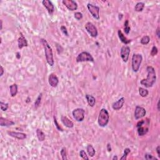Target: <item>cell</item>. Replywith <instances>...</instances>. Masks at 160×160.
<instances>
[{
    "label": "cell",
    "instance_id": "obj_1",
    "mask_svg": "<svg viewBox=\"0 0 160 160\" xmlns=\"http://www.w3.org/2000/svg\"><path fill=\"white\" fill-rule=\"evenodd\" d=\"M146 71L148 73L146 79H144L140 81L141 85L144 86L146 88H151L155 83L156 80V75L154 68L152 66H149L146 68Z\"/></svg>",
    "mask_w": 160,
    "mask_h": 160
},
{
    "label": "cell",
    "instance_id": "obj_2",
    "mask_svg": "<svg viewBox=\"0 0 160 160\" xmlns=\"http://www.w3.org/2000/svg\"><path fill=\"white\" fill-rule=\"evenodd\" d=\"M41 43L43 45L44 49H45V56H46V61L48 64L51 66H53L54 65V59H53V54L52 48H51L50 45L48 44L46 40L45 39H41Z\"/></svg>",
    "mask_w": 160,
    "mask_h": 160
},
{
    "label": "cell",
    "instance_id": "obj_3",
    "mask_svg": "<svg viewBox=\"0 0 160 160\" xmlns=\"http://www.w3.org/2000/svg\"><path fill=\"white\" fill-rule=\"evenodd\" d=\"M110 120V115L107 110L105 108H103L100 110L99 113L98 123L100 127H105L108 124Z\"/></svg>",
    "mask_w": 160,
    "mask_h": 160
},
{
    "label": "cell",
    "instance_id": "obj_4",
    "mask_svg": "<svg viewBox=\"0 0 160 160\" xmlns=\"http://www.w3.org/2000/svg\"><path fill=\"white\" fill-rule=\"evenodd\" d=\"M143 56L140 54H133L131 61L132 70L134 72H138L142 63Z\"/></svg>",
    "mask_w": 160,
    "mask_h": 160
},
{
    "label": "cell",
    "instance_id": "obj_5",
    "mask_svg": "<svg viewBox=\"0 0 160 160\" xmlns=\"http://www.w3.org/2000/svg\"><path fill=\"white\" fill-rule=\"evenodd\" d=\"M76 62L80 63V62H84V61H94V58L92 56L90 53H88L86 51H83L82 53H80L76 57Z\"/></svg>",
    "mask_w": 160,
    "mask_h": 160
},
{
    "label": "cell",
    "instance_id": "obj_6",
    "mask_svg": "<svg viewBox=\"0 0 160 160\" xmlns=\"http://www.w3.org/2000/svg\"><path fill=\"white\" fill-rule=\"evenodd\" d=\"M84 113H85V111L82 108L75 109L72 112L74 119L78 122L83 121L84 120Z\"/></svg>",
    "mask_w": 160,
    "mask_h": 160
},
{
    "label": "cell",
    "instance_id": "obj_7",
    "mask_svg": "<svg viewBox=\"0 0 160 160\" xmlns=\"http://www.w3.org/2000/svg\"><path fill=\"white\" fill-rule=\"evenodd\" d=\"M87 8H88L89 13L93 16V18L98 20L100 19V8L98 6H94V5H93L92 4L90 3H88L87 5Z\"/></svg>",
    "mask_w": 160,
    "mask_h": 160
},
{
    "label": "cell",
    "instance_id": "obj_8",
    "mask_svg": "<svg viewBox=\"0 0 160 160\" xmlns=\"http://www.w3.org/2000/svg\"><path fill=\"white\" fill-rule=\"evenodd\" d=\"M85 29L88 33L93 38H96L98 36V30L95 26L91 22H88L85 24Z\"/></svg>",
    "mask_w": 160,
    "mask_h": 160
},
{
    "label": "cell",
    "instance_id": "obj_9",
    "mask_svg": "<svg viewBox=\"0 0 160 160\" xmlns=\"http://www.w3.org/2000/svg\"><path fill=\"white\" fill-rule=\"evenodd\" d=\"M130 51H131V49H130V48L128 46H124L121 49V58L123 59V61L125 62V63H126L128 61L129 56H130Z\"/></svg>",
    "mask_w": 160,
    "mask_h": 160
},
{
    "label": "cell",
    "instance_id": "obj_10",
    "mask_svg": "<svg viewBox=\"0 0 160 160\" xmlns=\"http://www.w3.org/2000/svg\"><path fill=\"white\" fill-rule=\"evenodd\" d=\"M62 3L70 11H73L77 10L78 4L73 0H63Z\"/></svg>",
    "mask_w": 160,
    "mask_h": 160
},
{
    "label": "cell",
    "instance_id": "obj_11",
    "mask_svg": "<svg viewBox=\"0 0 160 160\" xmlns=\"http://www.w3.org/2000/svg\"><path fill=\"white\" fill-rule=\"evenodd\" d=\"M146 114V110L144 108L139 106H136L135 111V119H139L140 118H143L144 116H145Z\"/></svg>",
    "mask_w": 160,
    "mask_h": 160
},
{
    "label": "cell",
    "instance_id": "obj_12",
    "mask_svg": "<svg viewBox=\"0 0 160 160\" xmlns=\"http://www.w3.org/2000/svg\"><path fill=\"white\" fill-rule=\"evenodd\" d=\"M48 82L51 86L56 88L59 83V80L55 74L51 73L49 75V78H48Z\"/></svg>",
    "mask_w": 160,
    "mask_h": 160
},
{
    "label": "cell",
    "instance_id": "obj_13",
    "mask_svg": "<svg viewBox=\"0 0 160 160\" xmlns=\"http://www.w3.org/2000/svg\"><path fill=\"white\" fill-rule=\"evenodd\" d=\"M42 4L44 7L47 10L49 15H52L54 11V7L51 1L49 0H44L42 1Z\"/></svg>",
    "mask_w": 160,
    "mask_h": 160
},
{
    "label": "cell",
    "instance_id": "obj_14",
    "mask_svg": "<svg viewBox=\"0 0 160 160\" xmlns=\"http://www.w3.org/2000/svg\"><path fill=\"white\" fill-rule=\"evenodd\" d=\"M18 43L19 49H22L23 48L27 47L28 46L27 40H26V38H24V35H23L22 33H20V36H19L18 40Z\"/></svg>",
    "mask_w": 160,
    "mask_h": 160
},
{
    "label": "cell",
    "instance_id": "obj_15",
    "mask_svg": "<svg viewBox=\"0 0 160 160\" xmlns=\"http://www.w3.org/2000/svg\"><path fill=\"white\" fill-rule=\"evenodd\" d=\"M124 102H125V98L124 97L121 98L116 102L113 103L112 105V108L114 110H119L123 106Z\"/></svg>",
    "mask_w": 160,
    "mask_h": 160
},
{
    "label": "cell",
    "instance_id": "obj_16",
    "mask_svg": "<svg viewBox=\"0 0 160 160\" xmlns=\"http://www.w3.org/2000/svg\"><path fill=\"white\" fill-rule=\"evenodd\" d=\"M8 134L10 136L15 138H17L18 140H24L26 138V135L23 133L15 132V131H8Z\"/></svg>",
    "mask_w": 160,
    "mask_h": 160
},
{
    "label": "cell",
    "instance_id": "obj_17",
    "mask_svg": "<svg viewBox=\"0 0 160 160\" xmlns=\"http://www.w3.org/2000/svg\"><path fill=\"white\" fill-rule=\"evenodd\" d=\"M61 121L63 123V124H64L65 126H66L68 128H72L74 126V124L71 120H70L69 118H68L67 117L65 116H62L61 118Z\"/></svg>",
    "mask_w": 160,
    "mask_h": 160
},
{
    "label": "cell",
    "instance_id": "obj_18",
    "mask_svg": "<svg viewBox=\"0 0 160 160\" xmlns=\"http://www.w3.org/2000/svg\"><path fill=\"white\" fill-rule=\"evenodd\" d=\"M15 124V122L3 117L0 118V126H10Z\"/></svg>",
    "mask_w": 160,
    "mask_h": 160
},
{
    "label": "cell",
    "instance_id": "obj_19",
    "mask_svg": "<svg viewBox=\"0 0 160 160\" xmlns=\"http://www.w3.org/2000/svg\"><path fill=\"white\" fill-rule=\"evenodd\" d=\"M118 35L120 41H121L123 43L125 44V45H128V44L130 43L131 41V40H128V39H127L126 37H125V36H124V35H123V33H122L121 30L118 31Z\"/></svg>",
    "mask_w": 160,
    "mask_h": 160
},
{
    "label": "cell",
    "instance_id": "obj_20",
    "mask_svg": "<svg viewBox=\"0 0 160 160\" xmlns=\"http://www.w3.org/2000/svg\"><path fill=\"white\" fill-rule=\"evenodd\" d=\"M85 97L87 100V102L88 103V105L91 106V107H93L96 103L95 98L93 96L91 95V94H86Z\"/></svg>",
    "mask_w": 160,
    "mask_h": 160
},
{
    "label": "cell",
    "instance_id": "obj_21",
    "mask_svg": "<svg viewBox=\"0 0 160 160\" xmlns=\"http://www.w3.org/2000/svg\"><path fill=\"white\" fill-rule=\"evenodd\" d=\"M36 136L40 141H43L45 140V134L41 129L36 130Z\"/></svg>",
    "mask_w": 160,
    "mask_h": 160
},
{
    "label": "cell",
    "instance_id": "obj_22",
    "mask_svg": "<svg viewBox=\"0 0 160 160\" xmlns=\"http://www.w3.org/2000/svg\"><path fill=\"white\" fill-rule=\"evenodd\" d=\"M10 93L12 97H15L18 93V86L16 84H13L10 86Z\"/></svg>",
    "mask_w": 160,
    "mask_h": 160
},
{
    "label": "cell",
    "instance_id": "obj_23",
    "mask_svg": "<svg viewBox=\"0 0 160 160\" xmlns=\"http://www.w3.org/2000/svg\"><path fill=\"white\" fill-rule=\"evenodd\" d=\"M86 150L88 154H89V156H90L91 157H93L95 155V149H94V148H93V146L91 144H88V145L87 146Z\"/></svg>",
    "mask_w": 160,
    "mask_h": 160
},
{
    "label": "cell",
    "instance_id": "obj_24",
    "mask_svg": "<svg viewBox=\"0 0 160 160\" xmlns=\"http://www.w3.org/2000/svg\"><path fill=\"white\" fill-rule=\"evenodd\" d=\"M144 8V3L143 2H138L135 5V10L137 12H141L143 10Z\"/></svg>",
    "mask_w": 160,
    "mask_h": 160
},
{
    "label": "cell",
    "instance_id": "obj_25",
    "mask_svg": "<svg viewBox=\"0 0 160 160\" xmlns=\"http://www.w3.org/2000/svg\"><path fill=\"white\" fill-rule=\"evenodd\" d=\"M137 128H138V133L139 136H143V135H146L148 131V128H144V127L140 126Z\"/></svg>",
    "mask_w": 160,
    "mask_h": 160
},
{
    "label": "cell",
    "instance_id": "obj_26",
    "mask_svg": "<svg viewBox=\"0 0 160 160\" xmlns=\"http://www.w3.org/2000/svg\"><path fill=\"white\" fill-rule=\"evenodd\" d=\"M139 93H140V96H141V97L144 98L146 97V96L148 95L149 92H148V91L147 90V89H144L143 88H139Z\"/></svg>",
    "mask_w": 160,
    "mask_h": 160
},
{
    "label": "cell",
    "instance_id": "obj_27",
    "mask_svg": "<svg viewBox=\"0 0 160 160\" xmlns=\"http://www.w3.org/2000/svg\"><path fill=\"white\" fill-rule=\"evenodd\" d=\"M42 95H43L42 93H40V94H39L38 97L37 98L36 100L35 101V109H37L38 108L39 106H40V103H41V98H42Z\"/></svg>",
    "mask_w": 160,
    "mask_h": 160
},
{
    "label": "cell",
    "instance_id": "obj_28",
    "mask_svg": "<svg viewBox=\"0 0 160 160\" xmlns=\"http://www.w3.org/2000/svg\"><path fill=\"white\" fill-rule=\"evenodd\" d=\"M149 41H150V38L148 36H144L141 39V43L142 45H148L149 43Z\"/></svg>",
    "mask_w": 160,
    "mask_h": 160
},
{
    "label": "cell",
    "instance_id": "obj_29",
    "mask_svg": "<svg viewBox=\"0 0 160 160\" xmlns=\"http://www.w3.org/2000/svg\"><path fill=\"white\" fill-rule=\"evenodd\" d=\"M61 155L62 159L63 160H66L67 158V153H66V148L65 147H63L61 150Z\"/></svg>",
    "mask_w": 160,
    "mask_h": 160
},
{
    "label": "cell",
    "instance_id": "obj_30",
    "mask_svg": "<svg viewBox=\"0 0 160 160\" xmlns=\"http://www.w3.org/2000/svg\"><path fill=\"white\" fill-rule=\"evenodd\" d=\"M131 152V149H130V148H126V149H124V154H123V155L122 156L121 158H120V159L121 160H126L127 159V156L128 155L129 153Z\"/></svg>",
    "mask_w": 160,
    "mask_h": 160
},
{
    "label": "cell",
    "instance_id": "obj_31",
    "mask_svg": "<svg viewBox=\"0 0 160 160\" xmlns=\"http://www.w3.org/2000/svg\"><path fill=\"white\" fill-rule=\"evenodd\" d=\"M130 26H129V21L128 20H126L125 22H124V31L125 32L126 34H129V33L130 31Z\"/></svg>",
    "mask_w": 160,
    "mask_h": 160
},
{
    "label": "cell",
    "instance_id": "obj_32",
    "mask_svg": "<svg viewBox=\"0 0 160 160\" xmlns=\"http://www.w3.org/2000/svg\"><path fill=\"white\" fill-rule=\"evenodd\" d=\"M0 107H1V110L2 111H6L8 109V104L1 101L0 102Z\"/></svg>",
    "mask_w": 160,
    "mask_h": 160
},
{
    "label": "cell",
    "instance_id": "obj_33",
    "mask_svg": "<svg viewBox=\"0 0 160 160\" xmlns=\"http://www.w3.org/2000/svg\"><path fill=\"white\" fill-rule=\"evenodd\" d=\"M144 158L147 160H158V158L153 156L151 154H148V153L145 154V155H144Z\"/></svg>",
    "mask_w": 160,
    "mask_h": 160
},
{
    "label": "cell",
    "instance_id": "obj_34",
    "mask_svg": "<svg viewBox=\"0 0 160 160\" xmlns=\"http://www.w3.org/2000/svg\"><path fill=\"white\" fill-rule=\"evenodd\" d=\"M80 156L82 158H83V159H87V160L89 159V158H88V155H87L86 153V152L84 151V150H81L80 151Z\"/></svg>",
    "mask_w": 160,
    "mask_h": 160
},
{
    "label": "cell",
    "instance_id": "obj_35",
    "mask_svg": "<svg viewBox=\"0 0 160 160\" xmlns=\"http://www.w3.org/2000/svg\"><path fill=\"white\" fill-rule=\"evenodd\" d=\"M158 48L156 47L155 46H154L153 48H152L151 51V53H150L151 55L152 56H154L156 55V54H158Z\"/></svg>",
    "mask_w": 160,
    "mask_h": 160
},
{
    "label": "cell",
    "instance_id": "obj_36",
    "mask_svg": "<svg viewBox=\"0 0 160 160\" xmlns=\"http://www.w3.org/2000/svg\"><path fill=\"white\" fill-rule=\"evenodd\" d=\"M75 18L77 20H80L83 18V14L80 12H76L75 13Z\"/></svg>",
    "mask_w": 160,
    "mask_h": 160
},
{
    "label": "cell",
    "instance_id": "obj_37",
    "mask_svg": "<svg viewBox=\"0 0 160 160\" xmlns=\"http://www.w3.org/2000/svg\"><path fill=\"white\" fill-rule=\"evenodd\" d=\"M54 124H55V126H56V128L58 129V130H59V131H63V128H62L59 125V124H58V122H57L56 118L55 116H54Z\"/></svg>",
    "mask_w": 160,
    "mask_h": 160
},
{
    "label": "cell",
    "instance_id": "obj_38",
    "mask_svg": "<svg viewBox=\"0 0 160 160\" xmlns=\"http://www.w3.org/2000/svg\"><path fill=\"white\" fill-rule=\"evenodd\" d=\"M61 30L62 33L66 36H68V33L67 28L65 26H61Z\"/></svg>",
    "mask_w": 160,
    "mask_h": 160
},
{
    "label": "cell",
    "instance_id": "obj_39",
    "mask_svg": "<svg viewBox=\"0 0 160 160\" xmlns=\"http://www.w3.org/2000/svg\"><path fill=\"white\" fill-rule=\"evenodd\" d=\"M144 120L140 121H138V123H137V124H136V127H137V128H138V127L143 126V125L144 124Z\"/></svg>",
    "mask_w": 160,
    "mask_h": 160
},
{
    "label": "cell",
    "instance_id": "obj_40",
    "mask_svg": "<svg viewBox=\"0 0 160 160\" xmlns=\"http://www.w3.org/2000/svg\"><path fill=\"white\" fill-rule=\"evenodd\" d=\"M156 150L157 153H158V157L160 158V146H158L156 147Z\"/></svg>",
    "mask_w": 160,
    "mask_h": 160
},
{
    "label": "cell",
    "instance_id": "obj_41",
    "mask_svg": "<svg viewBox=\"0 0 160 160\" xmlns=\"http://www.w3.org/2000/svg\"><path fill=\"white\" fill-rule=\"evenodd\" d=\"M156 34L157 36H158V38H160V30H159V27H158V28H157L156 31Z\"/></svg>",
    "mask_w": 160,
    "mask_h": 160
},
{
    "label": "cell",
    "instance_id": "obj_42",
    "mask_svg": "<svg viewBox=\"0 0 160 160\" xmlns=\"http://www.w3.org/2000/svg\"><path fill=\"white\" fill-rule=\"evenodd\" d=\"M107 150L109 152H111V144H110V143H108L107 144Z\"/></svg>",
    "mask_w": 160,
    "mask_h": 160
},
{
    "label": "cell",
    "instance_id": "obj_43",
    "mask_svg": "<svg viewBox=\"0 0 160 160\" xmlns=\"http://www.w3.org/2000/svg\"><path fill=\"white\" fill-rule=\"evenodd\" d=\"M1 68V73H0V76H2L4 74V69L2 66H1V68Z\"/></svg>",
    "mask_w": 160,
    "mask_h": 160
},
{
    "label": "cell",
    "instance_id": "obj_44",
    "mask_svg": "<svg viewBox=\"0 0 160 160\" xmlns=\"http://www.w3.org/2000/svg\"><path fill=\"white\" fill-rule=\"evenodd\" d=\"M16 58H17V59H20V58H21V55H20V53H19V52H18V53H16Z\"/></svg>",
    "mask_w": 160,
    "mask_h": 160
},
{
    "label": "cell",
    "instance_id": "obj_45",
    "mask_svg": "<svg viewBox=\"0 0 160 160\" xmlns=\"http://www.w3.org/2000/svg\"><path fill=\"white\" fill-rule=\"evenodd\" d=\"M118 156H114L113 158V160H118Z\"/></svg>",
    "mask_w": 160,
    "mask_h": 160
},
{
    "label": "cell",
    "instance_id": "obj_46",
    "mask_svg": "<svg viewBox=\"0 0 160 160\" xmlns=\"http://www.w3.org/2000/svg\"><path fill=\"white\" fill-rule=\"evenodd\" d=\"M123 15H122V14H119V20H121V19H122V18H123Z\"/></svg>",
    "mask_w": 160,
    "mask_h": 160
},
{
    "label": "cell",
    "instance_id": "obj_47",
    "mask_svg": "<svg viewBox=\"0 0 160 160\" xmlns=\"http://www.w3.org/2000/svg\"><path fill=\"white\" fill-rule=\"evenodd\" d=\"M157 107H158V110L159 111V101H158V104H157Z\"/></svg>",
    "mask_w": 160,
    "mask_h": 160
},
{
    "label": "cell",
    "instance_id": "obj_48",
    "mask_svg": "<svg viewBox=\"0 0 160 160\" xmlns=\"http://www.w3.org/2000/svg\"><path fill=\"white\" fill-rule=\"evenodd\" d=\"M2 29H3V21L2 20H1V28H0V29L2 30Z\"/></svg>",
    "mask_w": 160,
    "mask_h": 160
}]
</instances>
